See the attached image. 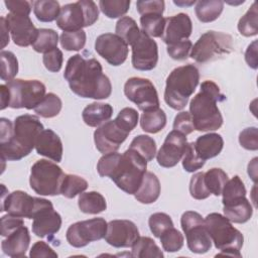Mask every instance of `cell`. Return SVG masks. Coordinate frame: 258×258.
I'll return each instance as SVG.
<instances>
[{
	"mask_svg": "<svg viewBox=\"0 0 258 258\" xmlns=\"http://www.w3.org/2000/svg\"><path fill=\"white\" fill-rule=\"evenodd\" d=\"M192 43L189 39H184L182 41L167 45V53L172 59L182 60L186 59L190 53Z\"/></svg>",
	"mask_w": 258,
	"mask_h": 258,
	"instance_id": "f5cc1de1",
	"label": "cell"
},
{
	"mask_svg": "<svg viewBox=\"0 0 258 258\" xmlns=\"http://www.w3.org/2000/svg\"><path fill=\"white\" fill-rule=\"evenodd\" d=\"M52 207L50 201L29 196L23 190H14L1 201V212L6 211L8 215L33 219L41 210Z\"/></svg>",
	"mask_w": 258,
	"mask_h": 258,
	"instance_id": "7c38bea8",
	"label": "cell"
},
{
	"mask_svg": "<svg viewBox=\"0 0 258 258\" xmlns=\"http://www.w3.org/2000/svg\"><path fill=\"white\" fill-rule=\"evenodd\" d=\"M173 130L179 131L185 136L194 132L195 127L189 112L181 111L175 116L173 121Z\"/></svg>",
	"mask_w": 258,
	"mask_h": 258,
	"instance_id": "9f6ffc18",
	"label": "cell"
},
{
	"mask_svg": "<svg viewBox=\"0 0 258 258\" xmlns=\"http://www.w3.org/2000/svg\"><path fill=\"white\" fill-rule=\"evenodd\" d=\"M99 18V8L92 0H79L60 8L56 25L62 31H78L93 25Z\"/></svg>",
	"mask_w": 258,
	"mask_h": 258,
	"instance_id": "52a82bcc",
	"label": "cell"
},
{
	"mask_svg": "<svg viewBox=\"0 0 258 258\" xmlns=\"http://www.w3.org/2000/svg\"><path fill=\"white\" fill-rule=\"evenodd\" d=\"M257 4L253 2L251 7L247 10V12L239 19L238 22V30L239 32L246 36H254L258 33V20H257Z\"/></svg>",
	"mask_w": 258,
	"mask_h": 258,
	"instance_id": "60d3db41",
	"label": "cell"
},
{
	"mask_svg": "<svg viewBox=\"0 0 258 258\" xmlns=\"http://www.w3.org/2000/svg\"><path fill=\"white\" fill-rule=\"evenodd\" d=\"M200 81V73L194 64L175 68L168 75L164 90V101L173 110H182L189 97L196 91Z\"/></svg>",
	"mask_w": 258,
	"mask_h": 258,
	"instance_id": "5b68a950",
	"label": "cell"
},
{
	"mask_svg": "<svg viewBox=\"0 0 258 258\" xmlns=\"http://www.w3.org/2000/svg\"><path fill=\"white\" fill-rule=\"evenodd\" d=\"M1 73L0 78L2 81L10 82L14 80L18 73V60L15 54L9 50H1L0 52Z\"/></svg>",
	"mask_w": 258,
	"mask_h": 258,
	"instance_id": "7bdbcfd3",
	"label": "cell"
},
{
	"mask_svg": "<svg viewBox=\"0 0 258 258\" xmlns=\"http://www.w3.org/2000/svg\"><path fill=\"white\" fill-rule=\"evenodd\" d=\"M138 119H139V115L137 111L133 108L126 107V108H123L118 113L117 117L114 120L121 128H123L125 131L130 133L137 126Z\"/></svg>",
	"mask_w": 258,
	"mask_h": 258,
	"instance_id": "681fc988",
	"label": "cell"
},
{
	"mask_svg": "<svg viewBox=\"0 0 258 258\" xmlns=\"http://www.w3.org/2000/svg\"><path fill=\"white\" fill-rule=\"evenodd\" d=\"M124 94L138 109L148 112L159 108V98L152 82L145 78L132 77L124 85Z\"/></svg>",
	"mask_w": 258,
	"mask_h": 258,
	"instance_id": "4fadbf2b",
	"label": "cell"
},
{
	"mask_svg": "<svg viewBox=\"0 0 258 258\" xmlns=\"http://www.w3.org/2000/svg\"><path fill=\"white\" fill-rule=\"evenodd\" d=\"M131 256L137 258H162L164 255L153 239L150 237H139L132 246Z\"/></svg>",
	"mask_w": 258,
	"mask_h": 258,
	"instance_id": "1f68e13d",
	"label": "cell"
},
{
	"mask_svg": "<svg viewBox=\"0 0 258 258\" xmlns=\"http://www.w3.org/2000/svg\"><path fill=\"white\" fill-rule=\"evenodd\" d=\"M95 50L108 63L114 67L122 64L128 56V44L116 33H104L95 41Z\"/></svg>",
	"mask_w": 258,
	"mask_h": 258,
	"instance_id": "2e32d148",
	"label": "cell"
},
{
	"mask_svg": "<svg viewBox=\"0 0 258 258\" xmlns=\"http://www.w3.org/2000/svg\"><path fill=\"white\" fill-rule=\"evenodd\" d=\"M160 190L161 186L158 177L153 172L146 171L142 182L134 196L139 203L148 205L157 201L160 195Z\"/></svg>",
	"mask_w": 258,
	"mask_h": 258,
	"instance_id": "83f0119b",
	"label": "cell"
},
{
	"mask_svg": "<svg viewBox=\"0 0 258 258\" xmlns=\"http://www.w3.org/2000/svg\"><path fill=\"white\" fill-rule=\"evenodd\" d=\"M205 160H203L197 153L195 148V143L189 142L186 145L185 151L182 156V167L187 172H195L205 165Z\"/></svg>",
	"mask_w": 258,
	"mask_h": 258,
	"instance_id": "c3c4849f",
	"label": "cell"
},
{
	"mask_svg": "<svg viewBox=\"0 0 258 258\" xmlns=\"http://www.w3.org/2000/svg\"><path fill=\"white\" fill-rule=\"evenodd\" d=\"M224 9L221 0H201L196 3L195 12L197 18L203 23H209L219 18Z\"/></svg>",
	"mask_w": 258,
	"mask_h": 258,
	"instance_id": "f546056e",
	"label": "cell"
},
{
	"mask_svg": "<svg viewBox=\"0 0 258 258\" xmlns=\"http://www.w3.org/2000/svg\"><path fill=\"white\" fill-rule=\"evenodd\" d=\"M166 125V114L160 108L143 112L140 118V126L147 133H158Z\"/></svg>",
	"mask_w": 258,
	"mask_h": 258,
	"instance_id": "4dcf8cb0",
	"label": "cell"
},
{
	"mask_svg": "<svg viewBox=\"0 0 258 258\" xmlns=\"http://www.w3.org/2000/svg\"><path fill=\"white\" fill-rule=\"evenodd\" d=\"M88 188V181L76 174H66L61 187L60 195L68 199H74L78 195H81Z\"/></svg>",
	"mask_w": 258,
	"mask_h": 258,
	"instance_id": "ab89813d",
	"label": "cell"
},
{
	"mask_svg": "<svg viewBox=\"0 0 258 258\" xmlns=\"http://www.w3.org/2000/svg\"><path fill=\"white\" fill-rule=\"evenodd\" d=\"M180 226L185 234L187 248L190 252L204 254L211 249L212 239L201 214L195 211L184 212L180 218Z\"/></svg>",
	"mask_w": 258,
	"mask_h": 258,
	"instance_id": "8fae6325",
	"label": "cell"
},
{
	"mask_svg": "<svg viewBox=\"0 0 258 258\" xmlns=\"http://www.w3.org/2000/svg\"><path fill=\"white\" fill-rule=\"evenodd\" d=\"M186 145L187 140L184 134L176 130L170 131L156 153L158 164L165 168L175 166L182 158Z\"/></svg>",
	"mask_w": 258,
	"mask_h": 258,
	"instance_id": "ac0fdd59",
	"label": "cell"
},
{
	"mask_svg": "<svg viewBox=\"0 0 258 258\" xmlns=\"http://www.w3.org/2000/svg\"><path fill=\"white\" fill-rule=\"evenodd\" d=\"M9 90V107L13 109H35L42 101L45 94V86L37 80L14 79L6 84Z\"/></svg>",
	"mask_w": 258,
	"mask_h": 258,
	"instance_id": "9c48e42d",
	"label": "cell"
},
{
	"mask_svg": "<svg viewBox=\"0 0 258 258\" xmlns=\"http://www.w3.org/2000/svg\"><path fill=\"white\" fill-rule=\"evenodd\" d=\"M148 225L154 237L159 238L165 230L173 227V222L170 216L165 213H154L149 217Z\"/></svg>",
	"mask_w": 258,
	"mask_h": 258,
	"instance_id": "7dc6e473",
	"label": "cell"
},
{
	"mask_svg": "<svg viewBox=\"0 0 258 258\" xmlns=\"http://www.w3.org/2000/svg\"><path fill=\"white\" fill-rule=\"evenodd\" d=\"M146 168L147 161L131 148L123 154L118 152L104 154L97 164L100 176L110 177L120 189L128 195H134L137 191Z\"/></svg>",
	"mask_w": 258,
	"mask_h": 258,
	"instance_id": "7a4b0ae2",
	"label": "cell"
},
{
	"mask_svg": "<svg viewBox=\"0 0 258 258\" xmlns=\"http://www.w3.org/2000/svg\"><path fill=\"white\" fill-rule=\"evenodd\" d=\"M37 154L45 156L53 161L60 162L62 158V142L59 136L51 129H44L38 135L35 142Z\"/></svg>",
	"mask_w": 258,
	"mask_h": 258,
	"instance_id": "603a6c76",
	"label": "cell"
},
{
	"mask_svg": "<svg viewBox=\"0 0 258 258\" xmlns=\"http://www.w3.org/2000/svg\"><path fill=\"white\" fill-rule=\"evenodd\" d=\"M4 4L6 8L10 11V13L23 14L29 16L33 2L25 0H6L4 1Z\"/></svg>",
	"mask_w": 258,
	"mask_h": 258,
	"instance_id": "680465c9",
	"label": "cell"
},
{
	"mask_svg": "<svg viewBox=\"0 0 258 258\" xmlns=\"http://www.w3.org/2000/svg\"><path fill=\"white\" fill-rule=\"evenodd\" d=\"M0 128V144H2L12 138L14 132V124H12V122L7 118H1Z\"/></svg>",
	"mask_w": 258,
	"mask_h": 258,
	"instance_id": "94428289",
	"label": "cell"
},
{
	"mask_svg": "<svg viewBox=\"0 0 258 258\" xmlns=\"http://www.w3.org/2000/svg\"><path fill=\"white\" fill-rule=\"evenodd\" d=\"M66 173L54 162L46 159L37 160L30 170L29 184L37 195L57 196Z\"/></svg>",
	"mask_w": 258,
	"mask_h": 258,
	"instance_id": "ba28073f",
	"label": "cell"
},
{
	"mask_svg": "<svg viewBox=\"0 0 258 258\" xmlns=\"http://www.w3.org/2000/svg\"><path fill=\"white\" fill-rule=\"evenodd\" d=\"M5 20L12 40L16 45L21 47L32 45L37 37L38 28L34 26L28 15L9 12Z\"/></svg>",
	"mask_w": 258,
	"mask_h": 258,
	"instance_id": "d6986e66",
	"label": "cell"
},
{
	"mask_svg": "<svg viewBox=\"0 0 258 258\" xmlns=\"http://www.w3.org/2000/svg\"><path fill=\"white\" fill-rule=\"evenodd\" d=\"M129 148L138 152L146 161H151L156 155L155 140L145 134L138 135L133 138Z\"/></svg>",
	"mask_w": 258,
	"mask_h": 258,
	"instance_id": "f35d334b",
	"label": "cell"
},
{
	"mask_svg": "<svg viewBox=\"0 0 258 258\" xmlns=\"http://www.w3.org/2000/svg\"><path fill=\"white\" fill-rule=\"evenodd\" d=\"M245 60L248 66L254 70L257 69V40L251 42L245 51Z\"/></svg>",
	"mask_w": 258,
	"mask_h": 258,
	"instance_id": "6125c7cd",
	"label": "cell"
},
{
	"mask_svg": "<svg viewBox=\"0 0 258 258\" xmlns=\"http://www.w3.org/2000/svg\"><path fill=\"white\" fill-rule=\"evenodd\" d=\"M0 93H1V110H4L5 108L9 107V101H10L9 90L6 85L0 86Z\"/></svg>",
	"mask_w": 258,
	"mask_h": 258,
	"instance_id": "e7e4bbea",
	"label": "cell"
},
{
	"mask_svg": "<svg viewBox=\"0 0 258 258\" xmlns=\"http://www.w3.org/2000/svg\"><path fill=\"white\" fill-rule=\"evenodd\" d=\"M86 40L87 34L83 29L78 31H63L59 37L61 47L69 51L81 50L84 48Z\"/></svg>",
	"mask_w": 258,
	"mask_h": 258,
	"instance_id": "ee69618b",
	"label": "cell"
},
{
	"mask_svg": "<svg viewBox=\"0 0 258 258\" xmlns=\"http://www.w3.org/2000/svg\"><path fill=\"white\" fill-rule=\"evenodd\" d=\"M140 29L136 23V21L129 17L123 16L121 17L115 27V32L118 36H120L128 45H131L139 36Z\"/></svg>",
	"mask_w": 258,
	"mask_h": 258,
	"instance_id": "e575fe53",
	"label": "cell"
},
{
	"mask_svg": "<svg viewBox=\"0 0 258 258\" xmlns=\"http://www.w3.org/2000/svg\"><path fill=\"white\" fill-rule=\"evenodd\" d=\"M29 257H57V253L43 241L35 242L29 252Z\"/></svg>",
	"mask_w": 258,
	"mask_h": 258,
	"instance_id": "91938a15",
	"label": "cell"
},
{
	"mask_svg": "<svg viewBox=\"0 0 258 258\" xmlns=\"http://www.w3.org/2000/svg\"><path fill=\"white\" fill-rule=\"evenodd\" d=\"M240 145L247 149L256 151L258 149V130L256 127L245 128L239 134Z\"/></svg>",
	"mask_w": 258,
	"mask_h": 258,
	"instance_id": "db71d44e",
	"label": "cell"
},
{
	"mask_svg": "<svg viewBox=\"0 0 258 258\" xmlns=\"http://www.w3.org/2000/svg\"><path fill=\"white\" fill-rule=\"evenodd\" d=\"M128 135L129 133L121 128L115 120L107 121L94 132L96 148L103 154L116 152Z\"/></svg>",
	"mask_w": 258,
	"mask_h": 258,
	"instance_id": "e0dca14e",
	"label": "cell"
},
{
	"mask_svg": "<svg viewBox=\"0 0 258 258\" xmlns=\"http://www.w3.org/2000/svg\"><path fill=\"white\" fill-rule=\"evenodd\" d=\"M142 31L150 37H161L165 27V18L161 14L150 13L140 16Z\"/></svg>",
	"mask_w": 258,
	"mask_h": 258,
	"instance_id": "836d02e7",
	"label": "cell"
},
{
	"mask_svg": "<svg viewBox=\"0 0 258 258\" xmlns=\"http://www.w3.org/2000/svg\"><path fill=\"white\" fill-rule=\"evenodd\" d=\"M140 237L137 226L129 220H113L108 223L105 241L115 248H128Z\"/></svg>",
	"mask_w": 258,
	"mask_h": 258,
	"instance_id": "ffe728a7",
	"label": "cell"
},
{
	"mask_svg": "<svg viewBox=\"0 0 258 258\" xmlns=\"http://www.w3.org/2000/svg\"><path fill=\"white\" fill-rule=\"evenodd\" d=\"M223 206L224 216L233 223L244 224L248 222L253 215V208L246 196L225 202Z\"/></svg>",
	"mask_w": 258,
	"mask_h": 258,
	"instance_id": "d4e9b609",
	"label": "cell"
},
{
	"mask_svg": "<svg viewBox=\"0 0 258 258\" xmlns=\"http://www.w3.org/2000/svg\"><path fill=\"white\" fill-rule=\"evenodd\" d=\"M221 195L223 196V200H222L223 203L229 202L231 200H234L240 197H245L246 187L242 179L238 175H235L231 179L227 180Z\"/></svg>",
	"mask_w": 258,
	"mask_h": 258,
	"instance_id": "bcb514c9",
	"label": "cell"
},
{
	"mask_svg": "<svg viewBox=\"0 0 258 258\" xmlns=\"http://www.w3.org/2000/svg\"><path fill=\"white\" fill-rule=\"evenodd\" d=\"M205 224L215 247L222 252L219 255L241 257L240 250L244 237L230 220L219 213H211L205 218Z\"/></svg>",
	"mask_w": 258,
	"mask_h": 258,
	"instance_id": "8992f818",
	"label": "cell"
},
{
	"mask_svg": "<svg viewBox=\"0 0 258 258\" xmlns=\"http://www.w3.org/2000/svg\"><path fill=\"white\" fill-rule=\"evenodd\" d=\"M173 3L177 6H180V7H189L194 4H196L197 2L194 0V1H173Z\"/></svg>",
	"mask_w": 258,
	"mask_h": 258,
	"instance_id": "003e7915",
	"label": "cell"
},
{
	"mask_svg": "<svg viewBox=\"0 0 258 258\" xmlns=\"http://www.w3.org/2000/svg\"><path fill=\"white\" fill-rule=\"evenodd\" d=\"M194 143L198 155L205 161L219 155L224 146L223 137L218 133L202 135Z\"/></svg>",
	"mask_w": 258,
	"mask_h": 258,
	"instance_id": "484cf974",
	"label": "cell"
},
{
	"mask_svg": "<svg viewBox=\"0 0 258 258\" xmlns=\"http://www.w3.org/2000/svg\"><path fill=\"white\" fill-rule=\"evenodd\" d=\"M0 26H1V38H2L1 48L3 49L9 43V29L6 24L5 17L0 18Z\"/></svg>",
	"mask_w": 258,
	"mask_h": 258,
	"instance_id": "be15d7a7",
	"label": "cell"
},
{
	"mask_svg": "<svg viewBox=\"0 0 258 258\" xmlns=\"http://www.w3.org/2000/svg\"><path fill=\"white\" fill-rule=\"evenodd\" d=\"M42 61L47 71L57 73L60 71L63 62L62 51L56 47L48 52H45L42 56Z\"/></svg>",
	"mask_w": 258,
	"mask_h": 258,
	"instance_id": "816d5d0a",
	"label": "cell"
},
{
	"mask_svg": "<svg viewBox=\"0 0 258 258\" xmlns=\"http://www.w3.org/2000/svg\"><path fill=\"white\" fill-rule=\"evenodd\" d=\"M108 223L103 218H93L71 225L66 234L68 243L76 248L87 246L93 241L103 239L107 232Z\"/></svg>",
	"mask_w": 258,
	"mask_h": 258,
	"instance_id": "5bb4252c",
	"label": "cell"
},
{
	"mask_svg": "<svg viewBox=\"0 0 258 258\" xmlns=\"http://www.w3.org/2000/svg\"><path fill=\"white\" fill-rule=\"evenodd\" d=\"M132 48L131 62L135 70L151 71L158 61V46L155 40L142 30L138 38L130 45Z\"/></svg>",
	"mask_w": 258,
	"mask_h": 258,
	"instance_id": "9a60e30c",
	"label": "cell"
},
{
	"mask_svg": "<svg viewBox=\"0 0 258 258\" xmlns=\"http://www.w3.org/2000/svg\"><path fill=\"white\" fill-rule=\"evenodd\" d=\"M192 31V23L189 16L185 13L165 18V27L160 37L167 45L188 39Z\"/></svg>",
	"mask_w": 258,
	"mask_h": 258,
	"instance_id": "44dd1931",
	"label": "cell"
},
{
	"mask_svg": "<svg viewBox=\"0 0 258 258\" xmlns=\"http://www.w3.org/2000/svg\"><path fill=\"white\" fill-rule=\"evenodd\" d=\"M60 227L61 217L53 210V206L41 210L33 218L32 232L37 237L43 238L46 236H52L59 231Z\"/></svg>",
	"mask_w": 258,
	"mask_h": 258,
	"instance_id": "7402d4cb",
	"label": "cell"
},
{
	"mask_svg": "<svg viewBox=\"0 0 258 258\" xmlns=\"http://www.w3.org/2000/svg\"><path fill=\"white\" fill-rule=\"evenodd\" d=\"M130 4V0H100L99 8L105 16L114 19L126 14Z\"/></svg>",
	"mask_w": 258,
	"mask_h": 258,
	"instance_id": "b9f144b4",
	"label": "cell"
},
{
	"mask_svg": "<svg viewBox=\"0 0 258 258\" xmlns=\"http://www.w3.org/2000/svg\"><path fill=\"white\" fill-rule=\"evenodd\" d=\"M232 36L219 31L210 30L201 35L191 47L189 56L197 62H207L215 56L228 54L232 51Z\"/></svg>",
	"mask_w": 258,
	"mask_h": 258,
	"instance_id": "30bf717a",
	"label": "cell"
},
{
	"mask_svg": "<svg viewBox=\"0 0 258 258\" xmlns=\"http://www.w3.org/2000/svg\"><path fill=\"white\" fill-rule=\"evenodd\" d=\"M30 243L28 229L23 225L5 237L1 243L2 251L5 255L12 258L25 257Z\"/></svg>",
	"mask_w": 258,
	"mask_h": 258,
	"instance_id": "cb8c5ba5",
	"label": "cell"
},
{
	"mask_svg": "<svg viewBox=\"0 0 258 258\" xmlns=\"http://www.w3.org/2000/svg\"><path fill=\"white\" fill-rule=\"evenodd\" d=\"M159 239L163 250L170 253L179 251L182 248L184 242L182 234L174 227L165 230L161 234Z\"/></svg>",
	"mask_w": 258,
	"mask_h": 258,
	"instance_id": "f6af8a7d",
	"label": "cell"
},
{
	"mask_svg": "<svg viewBox=\"0 0 258 258\" xmlns=\"http://www.w3.org/2000/svg\"><path fill=\"white\" fill-rule=\"evenodd\" d=\"M228 174L221 168H211L204 172V182L210 194L221 196L223 187L228 180Z\"/></svg>",
	"mask_w": 258,
	"mask_h": 258,
	"instance_id": "8d00e7d4",
	"label": "cell"
},
{
	"mask_svg": "<svg viewBox=\"0 0 258 258\" xmlns=\"http://www.w3.org/2000/svg\"><path fill=\"white\" fill-rule=\"evenodd\" d=\"M42 130L43 124L37 116L24 114L16 117L12 138L0 144L1 160L15 161L27 156L35 148L36 139Z\"/></svg>",
	"mask_w": 258,
	"mask_h": 258,
	"instance_id": "277c9868",
	"label": "cell"
},
{
	"mask_svg": "<svg viewBox=\"0 0 258 258\" xmlns=\"http://www.w3.org/2000/svg\"><path fill=\"white\" fill-rule=\"evenodd\" d=\"M248 174L252 178V180L257 182V157H254L248 164Z\"/></svg>",
	"mask_w": 258,
	"mask_h": 258,
	"instance_id": "03108f58",
	"label": "cell"
},
{
	"mask_svg": "<svg viewBox=\"0 0 258 258\" xmlns=\"http://www.w3.org/2000/svg\"><path fill=\"white\" fill-rule=\"evenodd\" d=\"M61 107L62 102L60 98L53 93H48L35 107L34 111L42 118H53L59 114Z\"/></svg>",
	"mask_w": 258,
	"mask_h": 258,
	"instance_id": "74e56055",
	"label": "cell"
},
{
	"mask_svg": "<svg viewBox=\"0 0 258 258\" xmlns=\"http://www.w3.org/2000/svg\"><path fill=\"white\" fill-rule=\"evenodd\" d=\"M189 194L196 200H205L210 197V191L207 189L204 182V172L195 173L189 181Z\"/></svg>",
	"mask_w": 258,
	"mask_h": 258,
	"instance_id": "f907efd6",
	"label": "cell"
},
{
	"mask_svg": "<svg viewBox=\"0 0 258 258\" xmlns=\"http://www.w3.org/2000/svg\"><path fill=\"white\" fill-rule=\"evenodd\" d=\"M57 1L53 0H37L33 1V13L37 20L41 22H51L56 20L60 11Z\"/></svg>",
	"mask_w": 258,
	"mask_h": 258,
	"instance_id": "d6a6232c",
	"label": "cell"
},
{
	"mask_svg": "<svg viewBox=\"0 0 258 258\" xmlns=\"http://www.w3.org/2000/svg\"><path fill=\"white\" fill-rule=\"evenodd\" d=\"M78 206L81 212L90 215H97L107 209L105 198L98 191L82 192L79 196Z\"/></svg>",
	"mask_w": 258,
	"mask_h": 258,
	"instance_id": "f1b7e54d",
	"label": "cell"
},
{
	"mask_svg": "<svg viewBox=\"0 0 258 258\" xmlns=\"http://www.w3.org/2000/svg\"><path fill=\"white\" fill-rule=\"evenodd\" d=\"M112 115L113 107L110 104L94 102L84 108L82 118L88 126L99 127L109 121Z\"/></svg>",
	"mask_w": 258,
	"mask_h": 258,
	"instance_id": "4316f807",
	"label": "cell"
},
{
	"mask_svg": "<svg viewBox=\"0 0 258 258\" xmlns=\"http://www.w3.org/2000/svg\"><path fill=\"white\" fill-rule=\"evenodd\" d=\"M63 78L79 97L103 100L111 96V82L103 74L100 61L94 57L85 58L79 53L71 56L67 61Z\"/></svg>",
	"mask_w": 258,
	"mask_h": 258,
	"instance_id": "6da1fadb",
	"label": "cell"
},
{
	"mask_svg": "<svg viewBox=\"0 0 258 258\" xmlns=\"http://www.w3.org/2000/svg\"><path fill=\"white\" fill-rule=\"evenodd\" d=\"M24 222L22 218L14 217L11 215H5L1 218V236L7 237L19 227L23 226Z\"/></svg>",
	"mask_w": 258,
	"mask_h": 258,
	"instance_id": "6f0895ef",
	"label": "cell"
},
{
	"mask_svg": "<svg viewBox=\"0 0 258 258\" xmlns=\"http://www.w3.org/2000/svg\"><path fill=\"white\" fill-rule=\"evenodd\" d=\"M58 34L50 28H39L35 41L32 43V48L39 53L48 52L57 47Z\"/></svg>",
	"mask_w": 258,
	"mask_h": 258,
	"instance_id": "d590c367",
	"label": "cell"
},
{
	"mask_svg": "<svg viewBox=\"0 0 258 258\" xmlns=\"http://www.w3.org/2000/svg\"><path fill=\"white\" fill-rule=\"evenodd\" d=\"M225 99L226 96L220 92V88L216 83L209 80L202 83L201 91L189 103V114L195 130L206 132L221 128L223 116L217 103L223 102Z\"/></svg>",
	"mask_w": 258,
	"mask_h": 258,
	"instance_id": "3957f363",
	"label": "cell"
},
{
	"mask_svg": "<svg viewBox=\"0 0 258 258\" xmlns=\"http://www.w3.org/2000/svg\"><path fill=\"white\" fill-rule=\"evenodd\" d=\"M165 3L162 0H139L136 2V9L140 15L157 13L163 14Z\"/></svg>",
	"mask_w": 258,
	"mask_h": 258,
	"instance_id": "11a10c76",
	"label": "cell"
}]
</instances>
